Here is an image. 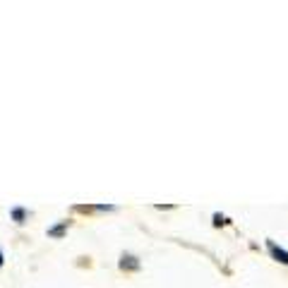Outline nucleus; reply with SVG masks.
Listing matches in <instances>:
<instances>
[{
	"label": "nucleus",
	"instance_id": "f257e3e1",
	"mask_svg": "<svg viewBox=\"0 0 288 288\" xmlns=\"http://www.w3.org/2000/svg\"><path fill=\"white\" fill-rule=\"evenodd\" d=\"M120 269L135 271V269H140V262H137L132 254H123V259H120Z\"/></svg>",
	"mask_w": 288,
	"mask_h": 288
},
{
	"label": "nucleus",
	"instance_id": "f03ea898",
	"mask_svg": "<svg viewBox=\"0 0 288 288\" xmlns=\"http://www.w3.org/2000/svg\"><path fill=\"white\" fill-rule=\"evenodd\" d=\"M269 250H271V254H274V257H276L279 262L288 264V252H286V250H281V248H279L276 243H271V240H269Z\"/></svg>",
	"mask_w": 288,
	"mask_h": 288
},
{
	"label": "nucleus",
	"instance_id": "7ed1b4c3",
	"mask_svg": "<svg viewBox=\"0 0 288 288\" xmlns=\"http://www.w3.org/2000/svg\"><path fill=\"white\" fill-rule=\"evenodd\" d=\"M12 216H15L17 221H22V218H24V209H15V212H12Z\"/></svg>",
	"mask_w": 288,
	"mask_h": 288
},
{
	"label": "nucleus",
	"instance_id": "20e7f679",
	"mask_svg": "<svg viewBox=\"0 0 288 288\" xmlns=\"http://www.w3.org/2000/svg\"><path fill=\"white\" fill-rule=\"evenodd\" d=\"M63 231H65V223H63V226H58V228H53L51 235H63Z\"/></svg>",
	"mask_w": 288,
	"mask_h": 288
},
{
	"label": "nucleus",
	"instance_id": "39448f33",
	"mask_svg": "<svg viewBox=\"0 0 288 288\" xmlns=\"http://www.w3.org/2000/svg\"><path fill=\"white\" fill-rule=\"evenodd\" d=\"M0 267H2V252H0Z\"/></svg>",
	"mask_w": 288,
	"mask_h": 288
}]
</instances>
